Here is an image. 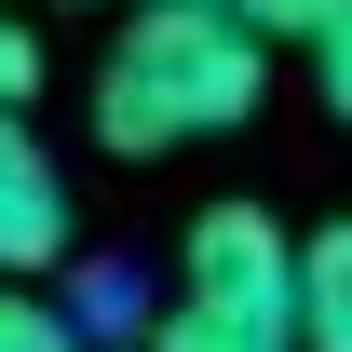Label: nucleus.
<instances>
[{
    "instance_id": "4",
    "label": "nucleus",
    "mask_w": 352,
    "mask_h": 352,
    "mask_svg": "<svg viewBox=\"0 0 352 352\" xmlns=\"http://www.w3.org/2000/svg\"><path fill=\"white\" fill-rule=\"evenodd\" d=\"M298 352H352V217H325L298 244V298H285Z\"/></svg>"
},
{
    "instance_id": "7",
    "label": "nucleus",
    "mask_w": 352,
    "mask_h": 352,
    "mask_svg": "<svg viewBox=\"0 0 352 352\" xmlns=\"http://www.w3.org/2000/svg\"><path fill=\"white\" fill-rule=\"evenodd\" d=\"M217 14H230V28H258V41H311L339 0H217Z\"/></svg>"
},
{
    "instance_id": "1",
    "label": "nucleus",
    "mask_w": 352,
    "mask_h": 352,
    "mask_svg": "<svg viewBox=\"0 0 352 352\" xmlns=\"http://www.w3.org/2000/svg\"><path fill=\"white\" fill-rule=\"evenodd\" d=\"M271 95V41L230 28L217 0H135L109 54H95V135L122 163H163V149H204Z\"/></svg>"
},
{
    "instance_id": "6",
    "label": "nucleus",
    "mask_w": 352,
    "mask_h": 352,
    "mask_svg": "<svg viewBox=\"0 0 352 352\" xmlns=\"http://www.w3.org/2000/svg\"><path fill=\"white\" fill-rule=\"evenodd\" d=\"M0 352H95V339H82V325H68L54 298H28V285L0 271Z\"/></svg>"
},
{
    "instance_id": "5",
    "label": "nucleus",
    "mask_w": 352,
    "mask_h": 352,
    "mask_svg": "<svg viewBox=\"0 0 352 352\" xmlns=\"http://www.w3.org/2000/svg\"><path fill=\"white\" fill-rule=\"evenodd\" d=\"M135 352H298V325L285 311H230V298H176L135 325Z\"/></svg>"
},
{
    "instance_id": "8",
    "label": "nucleus",
    "mask_w": 352,
    "mask_h": 352,
    "mask_svg": "<svg viewBox=\"0 0 352 352\" xmlns=\"http://www.w3.org/2000/svg\"><path fill=\"white\" fill-rule=\"evenodd\" d=\"M311 82H325V109L352 122V0L325 14V28H311Z\"/></svg>"
},
{
    "instance_id": "9",
    "label": "nucleus",
    "mask_w": 352,
    "mask_h": 352,
    "mask_svg": "<svg viewBox=\"0 0 352 352\" xmlns=\"http://www.w3.org/2000/svg\"><path fill=\"white\" fill-rule=\"evenodd\" d=\"M41 95V41H28V14H0V109H28Z\"/></svg>"
},
{
    "instance_id": "2",
    "label": "nucleus",
    "mask_w": 352,
    "mask_h": 352,
    "mask_svg": "<svg viewBox=\"0 0 352 352\" xmlns=\"http://www.w3.org/2000/svg\"><path fill=\"white\" fill-rule=\"evenodd\" d=\"M176 298H230V311H285L298 298V230L271 204H204L176 244Z\"/></svg>"
},
{
    "instance_id": "3",
    "label": "nucleus",
    "mask_w": 352,
    "mask_h": 352,
    "mask_svg": "<svg viewBox=\"0 0 352 352\" xmlns=\"http://www.w3.org/2000/svg\"><path fill=\"white\" fill-rule=\"evenodd\" d=\"M68 258V176L28 135V109H0V271H54Z\"/></svg>"
}]
</instances>
